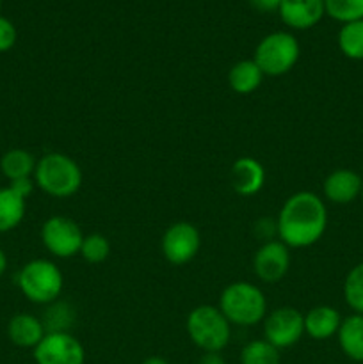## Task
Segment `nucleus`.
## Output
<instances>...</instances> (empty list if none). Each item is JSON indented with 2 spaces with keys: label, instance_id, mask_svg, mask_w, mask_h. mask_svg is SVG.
<instances>
[{
  "label": "nucleus",
  "instance_id": "bb28decb",
  "mask_svg": "<svg viewBox=\"0 0 363 364\" xmlns=\"http://www.w3.org/2000/svg\"><path fill=\"white\" fill-rule=\"evenodd\" d=\"M18 32L13 21L6 16H0V52H7L16 45Z\"/></svg>",
  "mask_w": 363,
  "mask_h": 364
},
{
  "label": "nucleus",
  "instance_id": "f03ea898",
  "mask_svg": "<svg viewBox=\"0 0 363 364\" xmlns=\"http://www.w3.org/2000/svg\"><path fill=\"white\" fill-rule=\"evenodd\" d=\"M217 308L233 326L251 327L267 316V299L256 284L237 281L224 288Z\"/></svg>",
  "mask_w": 363,
  "mask_h": 364
},
{
  "label": "nucleus",
  "instance_id": "2eb2a0df",
  "mask_svg": "<svg viewBox=\"0 0 363 364\" xmlns=\"http://www.w3.org/2000/svg\"><path fill=\"white\" fill-rule=\"evenodd\" d=\"M230 181L238 196H255L265 183V169L258 160L251 156H241L233 162L230 171Z\"/></svg>",
  "mask_w": 363,
  "mask_h": 364
},
{
  "label": "nucleus",
  "instance_id": "6e6552de",
  "mask_svg": "<svg viewBox=\"0 0 363 364\" xmlns=\"http://www.w3.org/2000/svg\"><path fill=\"white\" fill-rule=\"evenodd\" d=\"M305 334V315L299 309L283 306L263 318V340L276 348L294 347Z\"/></svg>",
  "mask_w": 363,
  "mask_h": 364
},
{
  "label": "nucleus",
  "instance_id": "39448f33",
  "mask_svg": "<svg viewBox=\"0 0 363 364\" xmlns=\"http://www.w3.org/2000/svg\"><path fill=\"white\" fill-rule=\"evenodd\" d=\"M187 334L203 352H221L231 338V323L216 306H198L187 316Z\"/></svg>",
  "mask_w": 363,
  "mask_h": 364
},
{
  "label": "nucleus",
  "instance_id": "9b49d317",
  "mask_svg": "<svg viewBox=\"0 0 363 364\" xmlns=\"http://www.w3.org/2000/svg\"><path fill=\"white\" fill-rule=\"evenodd\" d=\"M34 191V181H11L9 187L0 188V233L13 231L20 226L27 210V198Z\"/></svg>",
  "mask_w": 363,
  "mask_h": 364
},
{
  "label": "nucleus",
  "instance_id": "9d476101",
  "mask_svg": "<svg viewBox=\"0 0 363 364\" xmlns=\"http://www.w3.org/2000/svg\"><path fill=\"white\" fill-rule=\"evenodd\" d=\"M199 245H201V237H199L198 228L185 220L171 224L164 231L162 242H160L164 258L173 265H185L194 259Z\"/></svg>",
  "mask_w": 363,
  "mask_h": 364
},
{
  "label": "nucleus",
  "instance_id": "a211bd4d",
  "mask_svg": "<svg viewBox=\"0 0 363 364\" xmlns=\"http://www.w3.org/2000/svg\"><path fill=\"white\" fill-rule=\"evenodd\" d=\"M337 336L342 352L351 361L363 363V315L354 313L342 320Z\"/></svg>",
  "mask_w": 363,
  "mask_h": 364
},
{
  "label": "nucleus",
  "instance_id": "20e7f679",
  "mask_svg": "<svg viewBox=\"0 0 363 364\" xmlns=\"http://www.w3.org/2000/svg\"><path fill=\"white\" fill-rule=\"evenodd\" d=\"M64 277L50 259H32L18 274V288L34 304H52L63 291Z\"/></svg>",
  "mask_w": 363,
  "mask_h": 364
},
{
  "label": "nucleus",
  "instance_id": "c756f323",
  "mask_svg": "<svg viewBox=\"0 0 363 364\" xmlns=\"http://www.w3.org/2000/svg\"><path fill=\"white\" fill-rule=\"evenodd\" d=\"M141 364H171L169 361H166L164 358H159V355H153V358L144 359Z\"/></svg>",
  "mask_w": 363,
  "mask_h": 364
},
{
  "label": "nucleus",
  "instance_id": "1a4fd4ad",
  "mask_svg": "<svg viewBox=\"0 0 363 364\" xmlns=\"http://www.w3.org/2000/svg\"><path fill=\"white\" fill-rule=\"evenodd\" d=\"M36 364H84V345L70 333H46L32 350Z\"/></svg>",
  "mask_w": 363,
  "mask_h": 364
},
{
  "label": "nucleus",
  "instance_id": "f257e3e1",
  "mask_svg": "<svg viewBox=\"0 0 363 364\" xmlns=\"http://www.w3.org/2000/svg\"><path fill=\"white\" fill-rule=\"evenodd\" d=\"M327 226V210L322 198L313 192H295L281 206L276 233L287 247H310L322 238Z\"/></svg>",
  "mask_w": 363,
  "mask_h": 364
},
{
  "label": "nucleus",
  "instance_id": "6ab92c4d",
  "mask_svg": "<svg viewBox=\"0 0 363 364\" xmlns=\"http://www.w3.org/2000/svg\"><path fill=\"white\" fill-rule=\"evenodd\" d=\"M36 164H38V160L34 159L31 151L14 148L2 155V159H0V171H2V174L9 181L27 180V178L34 176Z\"/></svg>",
  "mask_w": 363,
  "mask_h": 364
},
{
  "label": "nucleus",
  "instance_id": "7c9ffc66",
  "mask_svg": "<svg viewBox=\"0 0 363 364\" xmlns=\"http://www.w3.org/2000/svg\"><path fill=\"white\" fill-rule=\"evenodd\" d=\"M6 269H7V256H6V252H4L2 249H0V277L4 276Z\"/></svg>",
  "mask_w": 363,
  "mask_h": 364
},
{
  "label": "nucleus",
  "instance_id": "c85d7f7f",
  "mask_svg": "<svg viewBox=\"0 0 363 364\" xmlns=\"http://www.w3.org/2000/svg\"><path fill=\"white\" fill-rule=\"evenodd\" d=\"M198 364H226L224 358L221 355V352H205V354L199 358Z\"/></svg>",
  "mask_w": 363,
  "mask_h": 364
},
{
  "label": "nucleus",
  "instance_id": "0eeeda50",
  "mask_svg": "<svg viewBox=\"0 0 363 364\" xmlns=\"http://www.w3.org/2000/svg\"><path fill=\"white\" fill-rule=\"evenodd\" d=\"M41 240L50 255L57 256V258H71L80 252L84 235H82L80 226L73 219L64 215H53L43 224Z\"/></svg>",
  "mask_w": 363,
  "mask_h": 364
},
{
  "label": "nucleus",
  "instance_id": "2f4dec72",
  "mask_svg": "<svg viewBox=\"0 0 363 364\" xmlns=\"http://www.w3.org/2000/svg\"><path fill=\"white\" fill-rule=\"evenodd\" d=\"M359 198H362V201H363V187H362V196H359Z\"/></svg>",
  "mask_w": 363,
  "mask_h": 364
},
{
  "label": "nucleus",
  "instance_id": "393cba45",
  "mask_svg": "<svg viewBox=\"0 0 363 364\" xmlns=\"http://www.w3.org/2000/svg\"><path fill=\"white\" fill-rule=\"evenodd\" d=\"M326 14L340 23L363 20V0H324Z\"/></svg>",
  "mask_w": 363,
  "mask_h": 364
},
{
  "label": "nucleus",
  "instance_id": "412c9836",
  "mask_svg": "<svg viewBox=\"0 0 363 364\" xmlns=\"http://www.w3.org/2000/svg\"><path fill=\"white\" fill-rule=\"evenodd\" d=\"M337 41L338 48L347 59L363 60V20L342 23Z\"/></svg>",
  "mask_w": 363,
  "mask_h": 364
},
{
  "label": "nucleus",
  "instance_id": "b1692460",
  "mask_svg": "<svg viewBox=\"0 0 363 364\" xmlns=\"http://www.w3.org/2000/svg\"><path fill=\"white\" fill-rule=\"evenodd\" d=\"M344 299L352 311L363 315V263L352 267L345 276Z\"/></svg>",
  "mask_w": 363,
  "mask_h": 364
},
{
  "label": "nucleus",
  "instance_id": "a878e982",
  "mask_svg": "<svg viewBox=\"0 0 363 364\" xmlns=\"http://www.w3.org/2000/svg\"><path fill=\"white\" fill-rule=\"evenodd\" d=\"M82 258L88 263H102L109 258L110 255V242L105 235L102 233H91L88 237H84V242H82L80 252Z\"/></svg>",
  "mask_w": 363,
  "mask_h": 364
},
{
  "label": "nucleus",
  "instance_id": "f8f14e48",
  "mask_svg": "<svg viewBox=\"0 0 363 364\" xmlns=\"http://www.w3.org/2000/svg\"><path fill=\"white\" fill-rule=\"evenodd\" d=\"M253 269L263 283H278L290 269V252L281 240H267L253 258Z\"/></svg>",
  "mask_w": 363,
  "mask_h": 364
},
{
  "label": "nucleus",
  "instance_id": "cd10ccee",
  "mask_svg": "<svg viewBox=\"0 0 363 364\" xmlns=\"http://www.w3.org/2000/svg\"><path fill=\"white\" fill-rule=\"evenodd\" d=\"M248 2L253 9L260 11V13H273V11L280 9L281 0H248Z\"/></svg>",
  "mask_w": 363,
  "mask_h": 364
},
{
  "label": "nucleus",
  "instance_id": "5701e85b",
  "mask_svg": "<svg viewBox=\"0 0 363 364\" xmlns=\"http://www.w3.org/2000/svg\"><path fill=\"white\" fill-rule=\"evenodd\" d=\"M46 309L45 320H41L46 333H70L75 322V309L66 302H52Z\"/></svg>",
  "mask_w": 363,
  "mask_h": 364
},
{
  "label": "nucleus",
  "instance_id": "423d86ee",
  "mask_svg": "<svg viewBox=\"0 0 363 364\" xmlns=\"http://www.w3.org/2000/svg\"><path fill=\"white\" fill-rule=\"evenodd\" d=\"M301 48L294 34L285 31L270 32L255 50V60L263 75L267 77H281L288 73L298 64Z\"/></svg>",
  "mask_w": 363,
  "mask_h": 364
},
{
  "label": "nucleus",
  "instance_id": "aec40b11",
  "mask_svg": "<svg viewBox=\"0 0 363 364\" xmlns=\"http://www.w3.org/2000/svg\"><path fill=\"white\" fill-rule=\"evenodd\" d=\"M263 77L265 75L262 73L255 60L244 59L231 66L230 73H228V84L237 95H249L260 87Z\"/></svg>",
  "mask_w": 363,
  "mask_h": 364
},
{
  "label": "nucleus",
  "instance_id": "4be33fe9",
  "mask_svg": "<svg viewBox=\"0 0 363 364\" xmlns=\"http://www.w3.org/2000/svg\"><path fill=\"white\" fill-rule=\"evenodd\" d=\"M241 364H281L280 348L267 340H253L242 348Z\"/></svg>",
  "mask_w": 363,
  "mask_h": 364
},
{
  "label": "nucleus",
  "instance_id": "4468645a",
  "mask_svg": "<svg viewBox=\"0 0 363 364\" xmlns=\"http://www.w3.org/2000/svg\"><path fill=\"white\" fill-rule=\"evenodd\" d=\"M363 178L351 169H337L324 180L322 191L327 201L335 205H349L362 196Z\"/></svg>",
  "mask_w": 363,
  "mask_h": 364
},
{
  "label": "nucleus",
  "instance_id": "f3484780",
  "mask_svg": "<svg viewBox=\"0 0 363 364\" xmlns=\"http://www.w3.org/2000/svg\"><path fill=\"white\" fill-rule=\"evenodd\" d=\"M342 323L340 313L331 306H315L305 315V334L317 341L330 340L338 333Z\"/></svg>",
  "mask_w": 363,
  "mask_h": 364
},
{
  "label": "nucleus",
  "instance_id": "473e14b6",
  "mask_svg": "<svg viewBox=\"0 0 363 364\" xmlns=\"http://www.w3.org/2000/svg\"><path fill=\"white\" fill-rule=\"evenodd\" d=\"M0 6H2V0H0Z\"/></svg>",
  "mask_w": 363,
  "mask_h": 364
},
{
  "label": "nucleus",
  "instance_id": "dca6fc26",
  "mask_svg": "<svg viewBox=\"0 0 363 364\" xmlns=\"http://www.w3.org/2000/svg\"><path fill=\"white\" fill-rule=\"evenodd\" d=\"M46 331L41 320L28 313H18L7 323V336L11 343L20 348H32L38 347L39 341L45 338Z\"/></svg>",
  "mask_w": 363,
  "mask_h": 364
},
{
  "label": "nucleus",
  "instance_id": "ddd939ff",
  "mask_svg": "<svg viewBox=\"0 0 363 364\" xmlns=\"http://www.w3.org/2000/svg\"><path fill=\"white\" fill-rule=\"evenodd\" d=\"M281 21L294 31H308L315 27L326 14L324 0H281Z\"/></svg>",
  "mask_w": 363,
  "mask_h": 364
},
{
  "label": "nucleus",
  "instance_id": "7ed1b4c3",
  "mask_svg": "<svg viewBox=\"0 0 363 364\" xmlns=\"http://www.w3.org/2000/svg\"><path fill=\"white\" fill-rule=\"evenodd\" d=\"M34 183L52 198H71L82 187V169L64 153H46L36 164Z\"/></svg>",
  "mask_w": 363,
  "mask_h": 364
}]
</instances>
